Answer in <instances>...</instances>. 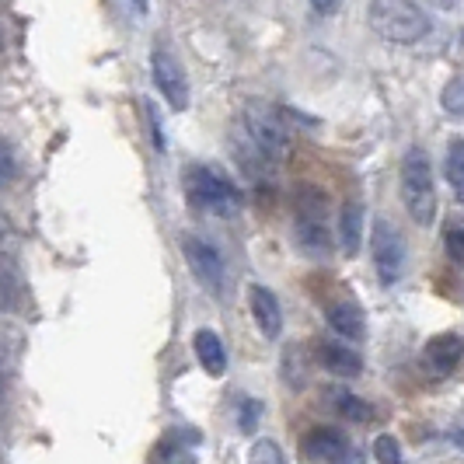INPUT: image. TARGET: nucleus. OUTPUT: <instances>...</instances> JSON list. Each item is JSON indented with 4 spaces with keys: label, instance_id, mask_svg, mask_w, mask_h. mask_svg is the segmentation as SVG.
<instances>
[{
    "label": "nucleus",
    "instance_id": "obj_1",
    "mask_svg": "<svg viewBox=\"0 0 464 464\" xmlns=\"http://www.w3.org/2000/svg\"><path fill=\"white\" fill-rule=\"evenodd\" d=\"M401 203L409 209V217L416 220L419 227H430L437 220V182H433V164L430 154L422 147H412L405 158H401Z\"/></svg>",
    "mask_w": 464,
    "mask_h": 464
},
{
    "label": "nucleus",
    "instance_id": "obj_2",
    "mask_svg": "<svg viewBox=\"0 0 464 464\" xmlns=\"http://www.w3.org/2000/svg\"><path fill=\"white\" fill-rule=\"evenodd\" d=\"M367 22L381 39L398 43V46H412L430 32L426 7L409 4V0H373L367 7Z\"/></svg>",
    "mask_w": 464,
    "mask_h": 464
},
{
    "label": "nucleus",
    "instance_id": "obj_3",
    "mask_svg": "<svg viewBox=\"0 0 464 464\" xmlns=\"http://www.w3.org/2000/svg\"><path fill=\"white\" fill-rule=\"evenodd\" d=\"M328 199L318 186L297 188V220H294V234L301 245L304 256L325 258L332 252V237H328Z\"/></svg>",
    "mask_w": 464,
    "mask_h": 464
},
{
    "label": "nucleus",
    "instance_id": "obj_4",
    "mask_svg": "<svg viewBox=\"0 0 464 464\" xmlns=\"http://www.w3.org/2000/svg\"><path fill=\"white\" fill-rule=\"evenodd\" d=\"M241 130H245V137L252 140V147L262 154V161L269 164V168H276V164L286 158V150H290V133H286L283 119H279L269 105L248 102V105L241 109Z\"/></svg>",
    "mask_w": 464,
    "mask_h": 464
},
{
    "label": "nucleus",
    "instance_id": "obj_5",
    "mask_svg": "<svg viewBox=\"0 0 464 464\" xmlns=\"http://www.w3.org/2000/svg\"><path fill=\"white\" fill-rule=\"evenodd\" d=\"M186 188L188 199L207 213H217V217H231L241 207V192L231 179L220 171V168H209V164H192L186 175Z\"/></svg>",
    "mask_w": 464,
    "mask_h": 464
},
{
    "label": "nucleus",
    "instance_id": "obj_6",
    "mask_svg": "<svg viewBox=\"0 0 464 464\" xmlns=\"http://www.w3.org/2000/svg\"><path fill=\"white\" fill-rule=\"evenodd\" d=\"M405 262H409L405 237H401V231L388 217H381L373 224V266H377V279L384 286H395L398 279L405 276Z\"/></svg>",
    "mask_w": 464,
    "mask_h": 464
},
{
    "label": "nucleus",
    "instance_id": "obj_7",
    "mask_svg": "<svg viewBox=\"0 0 464 464\" xmlns=\"http://www.w3.org/2000/svg\"><path fill=\"white\" fill-rule=\"evenodd\" d=\"M150 73H154V84H158V92L161 98L175 109V112H186L188 109V81H186V70L182 63L171 56V49L168 46H154L150 53Z\"/></svg>",
    "mask_w": 464,
    "mask_h": 464
},
{
    "label": "nucleus",
    "instance_id": "obj_8",
    "mask_svg": "<svg viewBox=\"0 0 464 464\" xmlns=\"http://www.w3.org/2000/svg\"><path fill=\"white\" fill-rule=\"evenodd\" d=\"M182 256H186L188 269L196 273V279L207 286L209 294H220L224 290V258L217 252V245H209L207 237L186 234L182 237Z\"/></svg>",
    "mask_w": 464,
    "mask_h": 464
},
{
    "label": "nucleus",
    "instance_id": "obj_9",
    "mask_svg": "<svg viewBox=\"0 0 464 464\" xmlns=\"http://www.w3.org/2000/svg\"><path fill=\"white\" fill-rule=\"evenodd\" d=\"M248 307H252V318H256L258 332L266 339H279V332H283V307H279L276 294L269 286L252 283L248 286Z\"/></svg>",
    "mask_w": 464,
    "mask_h": 464
},
{
    "label": "nucleus",
    "instance_id": "obj_10",
    "mask_svg": "<svg viewBox=\"0 0 464 464\" xmlns=\"http://www.w3.org/2000/svg\"><path fill=\"white\" fill-rule=\"evenodd\" d=\"M304 450H307V458H314V461L335 464L349 450V440H346V433L335 430V426H314V430L304 437Z\"/></svg>",
    "mask_w": 464,
    "mask_h": 464
},
{
    "label": "nucleus",
    "instance_id": "obj_11",
    "mask_svg": "<svg viewBox=\"0 0 464 464\" xmlns=\"http://www.w3.org/2000/svg\"><path fill=\"white\" fill-rule=\"evenodd\" d=\"M318 363L335 377H360L363 373V356L346 343H318Z\"/></svg>",
    "mask_w": 464,
    "mask_h": 464
},
{
    "label": "nucleus",
    "instance_id": "obj_12",
    "mask_svg": "<svg viewBox=\"0 0 464 464\" xmlns=\"http://www.w3.org/2000/svg\"><path fill=\"white\" fill-rule=\"evenodd\" d=\"M325 322H328V328H332L339 339H346V343H353V339L360 343V339L367 335V318H363V311L353 301L332 304L325 311Z\"/></svg>",
    "mask_w": 464,
    "mask_h": 464
},
{
    "label": "nucleus",
    "instance_id": "obj_13",
    "mask_svg": "<svg viewBox=\"0 0 464 464\" xmlns=\"http://www.w3.org/2000/svg\"><path fill=\"white\" fill-rule=\"evenodd\" d=\"M192 349H196V360L203 363V371L209 377H224L227 373V349H224L220 335L213 328H199L196 339H192Z\"/></svg>",
    "mask_w": 464,
    "mask_h": 464
},
{
    "label": "nucleus",
    "instance_id": "obj_14",
    "mask_svg": "<svg viewBox=\"0 0 464 464\" xmlns=\"http://www.w3.org/2000/svg\"><path fill=\"white\" fill-rule=\"evenodd\" d=\"M458 360H461V335L443 332L437 339H430V346H426V363H430L433 373H440V377L454 373Z\"/></svg>",
    "mask_w": 464,
    "mask_h": 464
},
{
    "label": "nucleus",
    "instance_id": "obj_15",
    "mask_svg": "<svg viewBox=\"0 0 464 464\" xmlns=\"http://www.w3.org/2000/svg\"><path fill=\"white\" fill-rule=\"evenodd\" d=\"M231 150H234V158H237V164H241V171H245V175H248L252 182H262V179H266V175L273 171L269 164L262 161V154H258L256 147H252V140L245 137V130H241V126L234 130Z\"/></svg>",
    "mask_w": 464,
    "mask_h": 464
},
{
    "label": "nucleus",
    "instance_id": "obj_16",
    "mask_svg": "<svg viewBox=\"0 0 464 464\" xmlns=\"http://www.w3.org/2000/svg\"><path fill=\"white\" fill-rule=\"evenodd\" d=\"M339 234H343V252L356 256L360 252V241H363V207L349 199L343 213H339Z\"/></svg>",
    "mask_w": 464,
    "mask_h": 464
},
{
    "label": "nucleus",
    "instance_id": "obj_17",
    "mask_svg": "<svg viewBox=\"0 0 464 464\" xmlns=\"http://www.w3.org/2000/svg\"><path fill=\"white\" fill-rule=\"evenodd\" d=\"M332 405H335V412L339 416L353 419V422H371L373 419V405L367 401V398L353 395V392H346V388H339V392H332Z\"/></svg>",
    "mask_w": 464,
    "mask_h": 464
},
{
    "label": "nucleus",
    "instance_id": "obj_18",
    "mask_svg": "<svg viewBox=\"0 0 464 464\" xmlns=\"http://www.w3.org/2000/svg\"><path fill=\"white\" fill-rule=\"evenodd\" d=\"M443 179L450 182V192H454V196H461L464 192V143H461V137H454L450 143H447Z\"/></svg>",
    "mask_w": 464,
    "mask_h": 464
},
{
    "label": "nucleus",
    "instance_id": "obj_19",
    "mask_svg": "<svg viewBox=\"0 0 464 464\" xmlns=\"http://www.w3.org/2000/svg\"><path fill=\"white\" fill-rule=\"evenodd\" d=\"M234 412H237V430L241 433H256L258 430V422H262V401L252 395H245V398H237V405H234Z\"/></svg>",
    "mask_w": 464,
    "mask_h": 464
},
{
    "label": "nucleus",
    "instance_id": "obj_20",
    "mask_svg": "<svg viewBox=\"0 0 464 464\" xmlns=\"http://www.w3.org/2000/svg\"><path fill=\"white\" fill-rule=\"evenodd\" d=\"M248 464H286V454H283V447H279L276 440L262 437V440L252 443V450H248Z\"/></svg>",
    "mask_w": 464,
    "mask_h": 464
},
{
    "label": "nucleus",
    "instance_id": "obj_21",
    "mask_svg": "<svg viewBox=\"0 0 464 464\" xmlns=\"http://www.w3.org/2000/svg\"><path fill=\"white\" fill-rule=\"evenodd\" d=\"M18 245H22V234H18V227H14V220L0 209V256L18 252Z\"/></svg>",
    "mask_w": 464,
    "mask_h": 464
},
{
    "label": "nucleus",
    "instance_id": "obj_22",
    "mask_svg": "<svg viewBox=\"0 0 464 464\" xmlns=\"http://www.w3.org/2000/svg\"><path fill=\"white\" fill-rule=\"evenodd\" d=\"M373 458H377L381 464H401V447H398L395 437L381 433V437L373 440Z\"/></svg>",
    "mask_w": 464,
    "mask_h": 464
},
{
    "label": "nucleus",
    "instance_id": "obj_23",
    "mask_svg": "<svg viewBox=\"0 0 464 464\" xmlns=\"http://www.w3.org/2000/svg\"><path fill=\"white\" fill-rule=\"evenodd\" d=\"M440 105L443 109H447V116H461L464 112V102H461V81H458V77H454V81H450V84H447V88H443L440 92Z\"/></svg>",
    "mask_w": 464,
    "mask_h": 464
},
{
    "label": "nucleus",
    "instance_id": "obj_24",
    "mask_svg": "<svg viewBox=\"0 0 464 464\" xmlns=\"http://www.w3.org/2000/svg\"><path fill=\"white\" fill-rule=\"evenodd\" d=\"M14 171H18V168H14V158H11V150L0 143V186H7V182L14 179Z\"/></svg>",
    "mask_w": 464,
    "mask_h": 464
},
{
    "label": "nucleus",
    "instance_id": "obj_25",
    "mask_svg": "<svg viewBox=\"0 0 464 464\" xmlns=\"http://www.w3.org/2000/svg\"><path fill=\"white\" fill-rule=\"evenodd\" d=\"M447 256L454 258V262H461V227L458 224L447 227Z\"/></svg>",
    "mask_w": 464,
    "mask_h": 464
},
{
    "label": "nucleus",
    "instance_id": "obj_26",
    "mask_svg": "<svg viewBox=\"0 0 464 464\" xmlns=\"http://www.w3.org/2000/svg\"><path fill=\"white\" fill-rule=\"evenodd\" d=\"M335 464H367V454H363V450H353V447H349L346 454H343V458H339Z\"/></svg>",
    "mask_w": 464,
    "mask_h": 464
},
{
    "label": "nucleus",
    "instance_id": "obj_27",
    "mask_svg": "<svg viewBox=\"0 0 464 464\" xmlns=\"http://www.w3.org/2000/svg\"><path fill=\"white\" fill-rule=\"evenodd\" d=\"M311 11H314L318 18H328V14H335V11H339V4H311Z\"/></svg>",
    "mask_w": 464,
    "mask_h": 464
},
{
    "label": "nucleus",
    "instance_id": "obj_28",
    "mask_svg": "<svg viewBox=\"0 0 464 464\" xmlns=\"http://www.w3.org/2000/svg\"><path fill=\"white\" fill-rule=\"evenodd\" d=\"M0 388H4V367H0Z\"/></svg>",
    "mask_w": 464,
    "mask_h": 464
}]
</instances>
